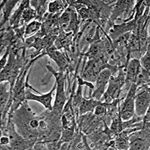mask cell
I'll return each instance as SVG.
<instances>
[{
    "label": "cell",
    "mask_w": 150,
    "mask_h": 150,
    "mask_svg": "<svg viewBox=\"0 0 150 150\" xmlns=\"http://www.w3.org/2000/svg\"><path fill=\"white\" fill-rule=\"evenodd\" d=\"M61 8V5L60 2H50V5H49V11L51 13H55L56 11H59Z\"/></svg>",
    "instance_id": "e0dca14e"
},
{
    "label": "cell",
    "mask_w": 150,
    "mask_h": 150,
    "mask_svg": "<svg viewBox=\"0 0 150 150\" xmlns=\"http://www.w3.org/2000/svg\"><path fill=\"white\" fill-rule=\"evenodd\" d=\"M108 82H109V85H108V90L105 93H104V99L107 103L112 102L115 98L117 96L120 88L125 81H123V79H115L113 77H111Z\"/></svg>",
    "instance_id": "5b68a950"
},
{
    "label": "cell",
    "mask_w": 150,
    "mask_h": 150,
    "mask_svg": "<svg viewBox=\"0 0 150 150\" xmlns=\"http://www.w3.org/2000/svg\"><path fill=\"white\" fill-rule=\"evenodd\" d=\"M106 112V108H105V104H99L94 108V115L96 116L104 115Z\"/></svg>",
    "instance_id": "2e32d148"
},
{
    "label": "cell",
    "mask_w": 150,
    "mask_h": 150,
    "mask_svg": "<svg viewBox=\"0 0 150 150\" xmlns=\"http://www.w3.org/2000/svg\"><path fill=\"white\" fill-rule=\"evenodd\" d=\"M55 88H56V83L53 86V88L52 89L51 91L49 92L48 93L45 94V95L40 96L34 95V94L31 93L29 90H27L25 94L26 99L39 102V103H40L41 104L43 105L46 108H48V109H50L51 111V110H52V107L51 105L52 99V94H53V92L55 91Z\"/></svg>",
    "instance_id": "8992f818"
},
{
    "label": "cell",
    "mask_w": 150,
    "mask_h": 150,
    "mask_svg": "<svg viewBox=\"0 0 150 150\" xmlns=\"http://www.w3.org/2000/svg\"><path fill=\"white\" fill-rule=\"evenodd\" d=\"M47 68L50 71L52 72L54 76L56 79V85H57V93L56 97H55V104L52 107V110L55 114H59L62 112V109L64 106L66 102V96L64 93V78L62 73H57L52 69V67L48 65Z\"/></svg>",
    "instance_id": "6da1fadb"
},
{
    "label": "cell",
    "mask_w": 150,
    "mask_h": 150,
    "mask_svg": "<svg viewBox=\"0 0 150 150\" xmlns=\"http://www.w3.org/2000/svg\"><path fill=\"white\" fill-rule=\"evenodd\" d=\"M10 143V139L8 137H1V145L2 146H6Z\"/></svg>",
    "instance_id": "d6986e66"
},
{
    "label": "cell",
    "mask_w": 150,
    "mask_h": 150,
    "mask_svg": "<svg viewBox=\"0 0 150 150\" xmlns=\"http://www.w3.org/2000/svg\"><path fill=\"white\" fill-rule=\"evenodd\" d=\"M8 53H9V49L8 48L7 52H6V54L4 55V56L2 57V59H1V65H0V67H1V69H3V68L5 67V65H6V61H7V56H8Z\"/></svg>",
    "instance_id": "ac0fdd59"
},
{
    "label": "cell",
    "mask_w": 150,
    "mask_h": 150,
    "mask_svg": "<svg viewBox=\"0 0 150 150\" xmlns=\"http://www.w3.org/2000/svg\"><path fill=\"white\" fill-rule=\"evenodd\" d=\"M136 83H132L129 93L121 105L120 110V117L123 121H129L135 115V96L137 91Z\"/></svg>",
    "instance_id": "7a4b0ae2"
},
{
    "label": "cell",
    "mask_w": 150,
    "mask_h": 150,
    "mask_svg": "<svg viewBox=\"0 0 150 150\" xmlns=\"http://www.w3.org/2000/svg\"><path fill=\"white\" fill-rule=\"evenodd\" d=\"M150 52H149V45H148V50L145 53V55L142 57L141 61L139 62L140 63V66L143 69L149 72V59H150Z\"/></svg>",
    "instance_id": "7c38bea8"
},
{
    "label": "cell",
    "mask_w": 150,
    "mask_h": 150,
    "mask_svg": "<svg viewBox=\"0 0 150 150\" xmlns=\"http://www.w3.org/2000/svg\"><path fill=\"white\" fill-rule=\"evenodd\" d=\"M74 127H69V128H65L62 132V137L61 141L64 142H68L69 140L71 139L74 136Z\"/></svg>",
    "instance_id": "9a60e30c"
},
{
    "label": "cell",
    "mask_w": 150,
    "mask_h": 150,
    "mask_svg": "<svg viewBox=\"0 0 150 150\" xmlns=\"http://www.w3.org/2000/svg\"><path fill=\"white\" fill-rule=\"evenodd\" d=\"M112 77V71L108 69H103L99 74L96 78V86L93 97L96 98V100H99L102 95L104 93L105 86Z\"/></svg>",
    "instance_id": "277c9868"
},
{
    "label": "cell",
    "mask_w": 150,
    "mask_h": 150,
    "mask_svg": "<svg viewBox=\"0 0 150 150\" xmlns=\"http://www.w3.org/2000/svg\"><path fill=\"white\" fill-rule=\"evenodd\" d=\"M17 1H4L3 3H2V6H4V7L2 8V11H3V18H2V23H1V25H3L5 24V22L8 20V16L11 14V11L12 10V8L16 5Z\"/></svg>",
    "instance_id": "30bf717a"
},
{
    "label": "cell",
    "mask_w": 150,
    "mask_h": 150,
    "mask_svg": "<svg viewBox=\"0 0 150 150\" xmlns=\"http://www.w3.org/2000/svg\"><path fill=\"white\" fill-rule=\"evenodd\" d=\"M21 15L22 18L24 19V21L28 22L36 16V13H35V11H33V9H31L30 8H28L27 9H24V11H23V12L21 13Z\"/></svg>",
    "instance_id": "5bb4252c"
},
{
    "label": "cell",
    "mask_w": 150,
    "mask_h": 150,
    "mask_svg": "<svg viewBox=\"0 0 150 150\" xmlns=\"http://www.w3.org/2000/svg\"><path fill=\"white\" fill-rule=\"evenodd\" d=\"M149 91L144 90L136 94L135 114L137 117L143 116L149 108Z\"/></svg>",
    "instance_id": "3957f363"
},
{
    "label": "cell",
    "mask_w": 150,
    "mask_h": 150,
    "mask_svg": "<svg viewBox=\"0 0 150 150\" xmlns=\"http://www.w3.org/2000/svg\"><path fill=\"white\" fill-rule=\"evenodd\" d=\"M41 26V23L39 21H34L31 22L30 24H28V26L26 28V31H25V35L26 36H28V35L31 34V33H33L34 32H37Z\"/></svg>",
    "instance_id": "4fadbf2b"
},
{
    "label": "cell",
    "mask_w": 150,
    "mask_h": 150,
    "mask_svg": "<svg viewBox=\"0 0 150 150\" xmlns=\"http://www.w3.org/2000/svg\"><path fill=\"white\" fill-rule=\"evenodd\" d=\"M6 84H1V111H3L4 107L6 106V104L7 103L8 99V92L6 89Z\"/></svg>",
    "instance_id": "8fae6325"
},
{
    "label": "cell",
    "mask_w": 150,
    "mask_h": 150,
    "mask_svg": "<svg viewBox=\"0 0 150 150\" xmlns=\"http://www.w3.org/2000/svg\"><path fill=\"white\" fill-rule=\"evenodd\" d=\"M48 54L50 55V58H52L56 62L61 69L65 68V66L67 65V60H66L65 57L63 55V54L60 52L59 50H57L54 47L50 48L48 51Z\"/></svg>",
    "instance_id": "9c48e42d"
},
{
    "label": "cell",
    "mask_w": 150,
    "mask_h": 150,
    "mask_svg": "<svg viewBox=\"0 0 150 150\" xmlns=\"http://www.w3.org/2000/svg\"><path fill=\"white\" fill-rule=\"evenodd\" d=\"M8 134H9V139L11 148L12 149H28V142L22 138L19 134L16 133L14 126L11 123H10V126L8 127Z\"/></svg>",
    "instance_id": "52a82bcc"
},
{
    "label": "cell",
    "mask_w": 150,
    "mask_h": 150,
    "mask_svg": "<svg viewBox=\"0 0 150 150\" xmlns=\"http://www.w3.org/2000/svg\"><path fill=\"white\" fill-rule=\"evenodd\" d=\"M139 68H140V63L138 59L130 60L127 69V81L135 83Z\"/></svg>",
    "instance_id": "ba28073f"
}]
</instances>
